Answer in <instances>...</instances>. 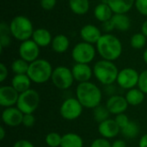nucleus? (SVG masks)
Returning a JSON list of instances; mask_svg holds the SVG:
<instances>
[{
    "instance_id": "nucleus-1",
    "label": "nucleus",
    "mask_w": 147,
    "mask_h": 147,
    "mask_svg": "<svg viewBox=\"0 0 147 147\" xmlns=\"http://www.w3.org/2000/svg\"><path fill=\"white\" fill-rule=\"evenodd\" d=\"M77 99L86 109H95L101 104L102 94L101 90L91 82L79 83L76 90Z\"/></svg>"
},
{
    "instance_id": "nucleus-2",
    "label": "nucleus",
    "mask_w": 147,
    "mask_h": 147,
    "mask_svg": "<svg viewBox=\"0 0 147 147\" xmlns=\"http://www.w3.org/2000/svg\"><path fill=\"white\" fill-rule=\"evenodd\" d=\"M96 50L102 59L115 61L122 53V45L116 36L111 34H104L96 43Z\"/></svg>"
},
{
    "instance_id": "nucleus-3",
    "label": "nucleus",
    "mask_w": 147,
    "mask_h": 147,
    "mask_svg": "<svg viewBox=\"0 0 147 147\" xmlns=\"http://www.w3.org/2000/svg\"><path fill=\"white\" fill-rule=\"evenodd\" d=\"M117 66L113 61L102 59L97 61L93 67V74L96 78L104 85H111L117 80L119 74Z\"/></svg>"
},
{
    "instance_id": "nucleus-4",
    "label": "nucleus",
    "mask_w": 147,
    "mask_h": 147,
    "mask_svg": "<svg viewBox=\"0 0 147 147\" xmlns=\"http://www.w3.org/2000/svg\"><path fill=\"white\" fill-rule=\"evenodd\" d=\"M9 30L11 35L20 41H25L32 38L34 27L32 22L24 16H15L9 23Z\"/></svg>"
},
{
    "instance_id": "nucleus-5",
    "label": "nucleus",
    "mask_w": 147,
    "mask_h": 147,
    "mask_svg": "<svg viewBox=\"0 0 147 147\" xmlns=\"http://www.w3.org/2000/svg\"><path fill=\"white\" fill-rule=\"evenodd\" d=\"M52 65L46 59H38L29 64L27 75L35 84H44L51 79L53 74Z\"/></svg>"
},
{
    "instance_id": "nucleus-6",
    "label": "nucleus",
    "mask_w": 147,
    "mask_h": 147,
    "mask_svg": "<svg viewBox=\"0 0 147 147\" xmlns=\"http://www.w3.org/2000/svg\"><path fill=\"white\" fill-rule=\"evenodd\" d=\"M40 104V95L33 89H29L22 93H20L16 103L18 108L24 115L33 114Z\"/></svg>"
},
{
    "instance_id": "nucleus-7",
    "label": "nucleus",
    "mask_w": 147,
    "mask_h": 147,
    "mask_svg": "<svg viewBox=\"0 0 147 147\" xmlns=\"http://www.w3.org/2000/svg\"><path fill=\"white\" fill-rule=\"evenodd\" d=\"M96 56V48L90 43L83 41L78 43L71 51V57L76 63L90 64Z\"/></svg>"
},
{
    "instance_id": "nucleus-8",
    "label": "nucleus",
    "mask_w": 147,
    "mask_h": 147,
    "mask_svg": "<svg viewBox=\"0 0 147 147\" xmlns=\"http://www.w3.org/2000/svg\"><path fill=\"white\" fill-rule=\"evenodd\" d=\"M51 80L56 88L67 90L73 84L75 79L71 69L66 66H58L53 69Z\"/></svg>"
},
{
    "instance_id": "nucleus-9",
    "label": "nucleus",
    "mask_w": 147,
    "mask_h": 147,
    "mask_svg": "<svg viewBox=\"0 0 147 147\" xmlns=\"http://www.w3.org/2000/svg\"><path fill=\"white\" fill-rule=\"evenodd\" d=\"M84 107L77 98H68L63 102L60 106V115L67 121H74L78 119L83 113Z\"/></svg>"
},
{
    "instance_id": "nucleus-10",
    "label": "nucleus",
    "mask_w": 147,
    "mask_h": 147,
    "mask_svg": "<svg viewBox=\"0 0 147 147\" xmlns=\"http://www.w3.org/2000/svg\"><path fill=\"white\" fill-rule=\"evenodd\" d=\"M140 73L134 68H124L119 71L117 77V84L125 90H131L138 85Z\"/></svg>"
},
{
    "instance_id": "nucleus-11",
    "label": "nucleus",
    "mask_w": 147,
    "mask_h": 147,
    "mask_svg": "<svg viewBox=\"0 0 147 147\" xmlns=\"http://www.w3.org/2000/svg\"><path fill=\"white\" fill-rule=\"evenodd\" d=\"M18 53L21 59L30 64L38 59L40 54V47L33 40H28L21 43Z\"/></svg>"
},
{
    "instance_id": "nucleus-12",
    "label": "nucleus",
    "mask_w": 147,
    "mask_h": 147,
    "mask_svg": "<svg viewBox=\"0 0 147 147\" xmlns=\"http://www.w3.org/2000/svg\"><path fill=\"white\" fill-rule=\"evenodd\" d=\"M23 115L24 114L18 108H6L2 113V121L6 126L16 127L22 124Z\"/></svg>"
},
{
    "instance_id": "nucleus-13",
    "label": "nucleus",
    "mask_w": 147,
    "mask_h": 147,
    "mask_svg": "<svg viewBox=\"0 0 147 147\" xmlns=\"http://www.w3.org/2000/svg\"><path fill=\"white\" fill-rule=\"evenodd\" d=\"M20 93L11 85H3L0 88V105L3 108H10L16 105Z\"/></svg>"
},
{
    "instance_id": "nucleus-14",
    "label": "nucleus",
    "mask_w": 147,
    "mask_h": 147,
    "mask_svg": "<svg viewBox=\"0 0 147 147\" xmlns=\"http://www.w3.org/2000/svg\"><path fill=\"white\" fill-rule=\"evenodd\" d=\"M128 102L126 99V97L119 95H115L110 96L107 102L106 107L112 115H120L123 114L128 108Z\"/></svg>"
},
{
    "instance_id": "nucleus-15",
    "label": "nucleus",
    "mask_w": 147,
    "mask_h": 147,
    "mask_svg": "<svg viewBox=\"0 0 147 147\" xmlns=\"http://www.w3.org/2000/svg\"><path fill=\"white\" fill-rule=\"evenodd\" d=\"M98 132L102 138L109 140L115 138L121 133V128L115 119H108L99 123Z\"/></svg>"
},
{
    "instance_id": "nucleus-16",
    "label": "nucleus",
    "mask_w": 147,
    "mask_h": 147,
    "mask_svg": "<svg viewBox=\"0 0 147 147\" xmlns=\"http://www.w3.org/2000/svg\"><path fill=\"white\" fill-rule=\"evenodd\" d=\"M102 35L101 30L93 24L84 25L80 29V36L83 39V41L90 43L92 45L96 44Z\"/></svg>"
},
{
    "instance_id": "nucleus-17",
    "label": "nucleus",
    "mask_w": 147,
    "mask_h": 147,
    "mask_svg": "<svg viewBox=\"0 0 147 147\" xmlns=\"http://www.w3.org/2000/svg\"><path fill=\"white\" fill-rule=\"evenodd\" d=\"M74 79L79 83L89 82L93 75V69L89 64H79L76 63L71 69Z\"/></svg>"
},
{
    "instance_id": "nucleus-18",
    "label": "nucleus",
    "mask_w": 147,
    "mask_h": 147,
    "mask_svg": "<svg viewBox=\"0 0 147 147\" xmlns=\"http://www.w3.org/2000/svg\"><path fill=\"white\" fill-rule=\"evenodd\" d=\"M114 14H126L134 5L135 0H106Z\"/></svg>"
},
{
    "instance_id": "nucleus-19",
    "label": "nucleus",
    "mask_w": 147,
    "mask_h": 147,
    "mask_svg": "<svg viewBox=\"0 0 147 147\" xmlns=\"http://www.w3.org/2000/svg\"><path fill=\"white\" fill-rule=\"evenodd\" d=\"M32 40L40 47H46L52 43L53 38L51 33L46 28H37L34 31Z\"/></svg>"
},
{
    "instance_id": "nucleus-20",
    "label": "nucleus",
    "mask_w": 147,
    "mask_h": 147,
    "mask_svg": "<svg viewBox=\"0 0 147 147\" xmlns=\"http://www.w3.org/2000/svg\"><path fill=\"white\" fill-rule=\"evenodd\" d=\"M31 82L27 74H16L11 79V86L18 93H22L30 89Z\"/></svg>"
},
{
    "instance_id": "nucleus-21",
    "label": "nucleus",
    "mask_w": 147,
    "mask_h": 147,
    "mask_svg": "<svg viewBox=\"0 0 147 147\" xmlns=\"http://www.w3.org/2000/svg\"><path fill=\"white\" fill-rule=\"evenodd\" d=\"M94 16L98 21L104 22L110 20L113 17L114 12L109 7V5L107 3V2L105 1L96 6L94 9Z\"/></svg>"
},
{
    "instance_id": "nucleus-22",
    "label": "nucleus",
    "mask_w": 147,
    "mask_h": 147,
    "mask_svg": "<svg viewBox=\"0 0 147 147\" xmlns=\"http://www.w3.org/2000/svg\"><path fill=\"white\" fill-rule=\"evenodd\" d=\"M52 49L57 53H65L70 47V40L67 36L65 34H58L54 38H53Z\"/></svg>"
},
{
    "instance_id": "nucleus-23",
    "label": "nucleus",
    "mask_w": 147,
    "mask_h": 147,
    "mask_svg": "<svg viewBox=\"0 0 147 147\" xmlns=\"http://www.w3.org/2000/svg\"><path fill=\"white\" fill-rule=\"evenodd\" d=\"M84 140L82 137L74 133H68L62 136L60 147H83Z\"/></svg>"
},
{
    "instance_id": "nucleus-24",
    "label": "nucleus",
    "mask_w": 147,
    "mask_h": 147,
    "mask_svg": "<svg viewBox=\"0 0 147 147\" xmlns=\"http://www.w3.org/2000/svg\"><path fill=\"white\" fill-rule=\"evenodd\" d=\"M111 20L115 28L120 31H127L131 27V20L126 14H114Z\"/></svg>"
},
{
    "instance_id": "nucleus-25",
    "label": "nucleus",
    "mask_w": 147,
    "mask_h": 147,
    "mask_svg": "<svg viewBox=\"0 0 147 147\" xmlns=\"http://www.w3.org/2000/svg\"><path fill=\"white\" fill-rule=\"evenodd\" d=\"M69 7L71 10L78 16L85 15L90 9L89 0H69Z\"/></svg>"
},
{
    "instance_id": "nucleus-26",
    "label": "nucleus",
    "mask_w": 147,
    "mask_h": 147,
    "mask_svg": "<svg viewBox=\"0 0 147 147\" xmlns=\"http://www.w3.org/2000/svg\"><path fill=\"white\" fill-rule=\"evenodd\" d=\"M126 99L129 105L131 106H138L141 104L145 100V94L138 88H134L128 90L126 94Z\"/></svg>"
},
{
    "instance_id": "nucleus-27",
    "label": "nucleus",
    "mask_w": 147,
    "mask_h": 147,
    "mask_svg": "<svg viewBox=\"0 0 147 147\" xmlns=\"http://www.w3.org/2000/svg\"><path fill=\"white\" fill-rule=\"evenodd\" d=\"M10 30L9 26L5 24L4 22H1L0 24V46L1 50L10 44V37H9Z\"/></svg>"
},
{
    "instance_id": "nucleus-28",
    "label": "nucleus",
    "mask_w": 147,
    "mask_h": 147,
    "mask_svg": "<svg viewBox=\"0 0 147 147\" xmlns=\"http://www.w3.org/2000/svg\"><path fill=\"white\" fill-rule=\"evenodd\" d=\"M28 67H29V63L21 58L14 60L11 64V70L16 75L27 74Z\"/></svg>"
},
{
    "instance_id": "nucleus-29",
    "label": "nucleus",
    "mask_w": 147,
    "mask_h": 147,
    "mask_svg": "<svg viewBox=\"0 0 147 147\" xmlns=\"http://www.w3.org/2000/svg\"><path fill=\"white\" fill-rule=\"evenodd\" d=\"M109 115H110V112L109 111L107 107L106 106L104 107L101 104L99 106H97L96 108H95L94 111H93L94 120L98 123H101V122L109 119Z\"/></svg>"
},
{
    "instance_id": "nucleus-30",
    "label": "nucleus",
    "mask_w": 147,
    "mask_h": 147,
    "mask_svg": "<svg viewBox=\"0 0 147 147\" xmlns=\"http://www.w3.org/2000/svg\"><path fill=\"white\" fill-rule=\"evenodd\" d=\"M121 133L124 137L127 139H134L140 133V127L138 124H136L135 122L130 121L126 127L121 129Z\"/></svg>"
},
{
    "instance_id": "nucleus-31",
    "label": "nucleus",
    "mask_w": 147,
    "mask_h": 147,
    "mask_svg": "<svg viewBox=\"0 0 147 147\" xmlns=\"http://www.w3.org/2000/svg\"><path fill=\"white\" fill-rule=\"evenodd\" d=\"M130 44L134 49H141L146 44V36L142 33L134 34L130 40Z\"/></svg>"
},
{
    "instance_id": "nucleus-32",
    "label": "nucleus",
    "mask_w": 147,
    "mask_h": 147,
    "mask_svg": "<svg viewBox=\"0 0 147 147\" xmlns=\"http://www.w3.org/2000/svg\"><path fill=\"white\" fill-rule=\"evenodd\" d=\"M61 141L62 136L55 132L49 133L45 138V142L49 147H60Z\"/></svg>"
},
{
    "instance_id": "nucleus-33",
    "label": "nucleus",
    "mask_w": 147,
    "mask_h": 147,
    "mask_svg": "<svg viewBox=\"0 0 147 147\" xmlns=\"http://www.w3.org/2000/svg\"><path fill=\"white\" fill-rule=\"evenodd\" d=\"M138 87L139 89L145 94H147V70L143 71L140 74V78H139V83H138Z\"/></svg>"
},
{
    "instance_id": "nucleus-34",
    "label": "nucleus",
    "mask_w": 147,
    "mask_h": 147,
    "mask_svg": "<svg viewBox=\"0 0 147 147\" xmlns=\"http://www.w3.org/2000/svg\"><path fill=\"white\" fill-rule=\"evenodd\" d=\"M134 6L141 15L147 16V0H135Z\"/></svg>"
},
{
    "instance_id": "nucleus-35",
    "label": "nucleus",
    "mask_w": 147,
    "mask_h": 147,
    "mask_svg": "<svg viewBox=\"0 0 147 147\" xmlns=\"http://www.w3.org/2000/svg\"><path fill=\"white\" fill-rule=\"evenodd\" d=\"M116 123L118 124V126L120 127V128H123L124 127H126L129 122V118L127 117V115H125L124 113L123 114H120V115H117L115 118Z\"/></svg>"
},
{
    "instance_id": "nucleus-36",
    "label": "nucleus",
    "mask_w": 147,
    "mask_h": 147,
    "mask_svg": "<svg viewBox=\"0 0 147 147\" xmlns=\"http://www.w3.org/2000/svg\"><path fill=\"white\" fill-rule=\"evenodd\" d=\"M34 123H35V117L33 114H25L23 115L22 125L25 127L30 128L34 125Z\"/></svg>"
},
{
    "instance_id": "nucleus-37",
    "label": "nucleus",
    "mask_w": 147,
    "mask_h": 147,
    "mask_svg": "<svg viewBox=\"0 0 147 147\" xmlns=\"http://www.w3.org/2000/svg\"><path fill=\"white\" fill-rule=\"evenodd\" d=\"M90 147H112V144L109 141V140L102 137L93 140Z\"/></svg>"
},
{
    "instance_id": "nucleus-38",
    "label": "nucleus",
    "mask_w": 147,
    "mask_h": 147,
    "mask_svg": "<svg viewBox=\"0 0 147 147\" xmlns=\"http://www.w3.org/2000/svg\"><path fill=\"white\" fill-rule=\"evenodd\" d=\"M57 0H40V6L45 10H51L56 5Z\"/></svg>"
},
{
    "instance_id": "nucleus-39",
    "label": "nucleus",
    "mask_w": 147,
    "mask_h": 147,
    "mask_svg": "<svg viewBox=\"0 0 147 147\" xmlns=\"http://www.w3.org/2000/svg\"><path fill=\"white\" fill-rule=\"evenodd\" d=\"M102 27L103 31H105L107 34H109V32H111L112 30H114V29L115 28V25H114V23H113V22H112L111 19L109 20V21H107V22H102Z\"/></svg>"
},
{
    "instance_id": "nucleus-40",
    "label": "nucleus",
    "mask_w": 147,
    "mask_h": 147,
    "mask_svg": "<svg viewBox=\"0 0 147 147\" xmlns=\"http://www.w3.org/2000/svg\"><path fill=\"white\" fill-rule=\"evenodd\" d=\"M8 77V69L4 64H0V82L3 83Z\"/></svg>"
},
{
    "instance_id": "nucleus-41",
    "label": "nucleus",
    "mask_w": 147,
    "mask_h": 147,
    "mask_svg": "<svg viewBox=\"0 0 147 147\" xmlns=\"http://www.w3.org/2000/svg\"><path fill=\"white\" fill-rule=\"evenodd\" d=\"M13 147H34V146L27 140H20L14 144Z\"/></svg>"
},
{
    "instance_id": "nucleus-42",
    "label": "nucleus",
    "mask_w": 147,
    "mask_h": 147,
    "mask_svg": "<svg viewBox=\"0 0 147 147\" xmlns=\"http://www.w3.org/2000/svg\"><path fill=\"white\" fill-rule=\"evenodd\" d=\"M112 147H127V144L122 140H117L112 143Z\"/></svg>"
},
{
    "instance_id": "nucleus-43",
    "label": "nucleus",
    "mask_w": 147,
    "mask_h": 147,
    "mask_svg": "<svg viewBox=\"0 0 147 147\" xmlns=\"http://www.w3.org/2000/svg\"><path fill=\"white\" fill-rule=\"evenodd\" d=\"M139 147H147V134L140 138L139 141Z\"/></svg>"
},
{
    "instance_id": "nucleus-44",
    "label": "nucleus",
    "mask_w": 147,
    "mask_h": 147,
    "mask_svg": "<svg viewBox=\"0 0 147 147\" xmlns=\"http://www.w3.org/2000/svg\"><path fill=\"white\" fill-rule=\"evenodd\" d=\"M141 33H142L144 35H146L147 38V20L143 22V24H142V26H141Z\"/></svg>"
},
{
    "instance_id": "nucleus-45",
    "label": "nucleus",
    "mask_w": 147,
    "mask_h": 147,
    "mask_svg": "<svg viewBox=\"0 0 147 147\" xmlns=\"http://www.w3.org/2000/svg\"><path fill=\"white\" fill-rule=\"evenodd\" d=\"M5 137V130L3 128V127H0V140H3Z\"/></svg>"
},
{
    "instance_id": "nucleus-46",
    "label": "nucleus",
    "mask_w": 147,
    "mask_h": 147,
    "mask_svg": "<svg viewBox=\"0 0 147 147\" xmlns=\"http://www.w3.org/2000/svg\"><path fill=\"white\" fill-rule=\"evenodd\" d=\"M143 59H144L145 63H146L147 64V48L145 50V52H144V53H143Z\"/></svg>"
}]
</instances>
